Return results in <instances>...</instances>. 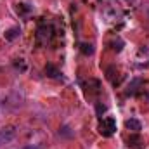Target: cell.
<instances>
[{"mask_svg": "<svg viewBox=\"0 0 149 149\" xmlns=\"http://www.w3.org/2000/svg\"><path fill=\"white\" fill-rule=\"evenodd\" d=\"M50 37H52V26L42 24V26L38 28V38H45V40H49Z\"/></svg>", "mask_w": 149, "mask_h": 149, "instance_id": "277c9868", "label": "cell"}, {"mask_svg": "<svg viewBox=\"0 0 149 149\" xmlns=\"http://www.w3.org/2000/svg\"><path fill=\"white\" fill-rule=\"evenodd\" d=\"M24 149H37V148H35V146H26Z\"/></svg>", "mask_w": 149, "mask_h": 149, "instance_id": "ba28073f", "label": "cell"}, {"mask_svg": "<svg viewBox=\"0 0 149 149\" xmlns=\"http://www.w3.org/2000/svg\"><path fill=\"white\" fill-rule=\"evenodd\" d=\"M45 73H47V76H50V78H59V76H61L59 70H57L56 66H52V64H47V66H45Z\"/></svg>", "mask_w": 149, "mask_h": 149, "instance_id": "5b68a950", "label": "cell"}, {"mask_svg": "<svg viewBox=\"0 0 149 149\" xmlns=\"http://www.w3.org/2000/svg\"><path fill=\"white\" fill-rule=\"evenodd\" d=\"M125 127H127L128 130H132V132H141V130H142V125H141V121H139V120H135V118H130V120H127V121H125Z\"/></svg>", "mask_w": 149, "mask_h": 149, "instance_id": "3957f363", "label": "cell"}, {"mask_svg": "<svg viewBox=\"0 0 149 149\" xmlns=\"http://www.w3.org/2000/svg\"><path fill=\"white\" fill-rule=\"evenodd\" d=\"M81 52L87 54V56H90V54H94V47L90 43H81Z\"/></svg>", "mask_w": 149, "mask_h": 149, "instance_id": "52a82bcc", "label": "cell"}, {"mask_svg": "<svg viewBox=\"0 0 149 149\" xmlns=\"http://www.w3.org/2000/svg\"><path fill=\"white\" fill-rule=\"evenodd\" d=\"M19 35H21V30L19 28H10V30L5 31V40H14V38H17Z\"/></svg>", "mask_w": 149, "mask_h": 149, "instance_id": "8992f818", "label": "cell"}, {"mask_svg": "<svg viewBox=\"0 0 149 149\" xmlns=\"http://www.w3.org/2000/svg\"><path fill=\"white\" fill-rule=\"evenodd\" d=\"M14 139V128H0V146L2 144H7Z\"/></svg>", "mask_w": 149, "mask_h": 149, "instance_id": "7a4b0ae2", "label": "cell"}, {"mask_svg": "<svg viewBox=\"0 0 149 149\" xmlns=\"http://www.w3.org/2000/svg\"><path fill=\"white\" fill-rule=\"evenodd\" d=\"M99 128H101V134H102L104 137H109V135H113V134L116 132V121H114L113 118H104V120L101 121Z\"/></svg>", "mask_w": 149, "mask_h": 149, "instance_id": "6da1fadb", "label": "cell"}]
</instances>
